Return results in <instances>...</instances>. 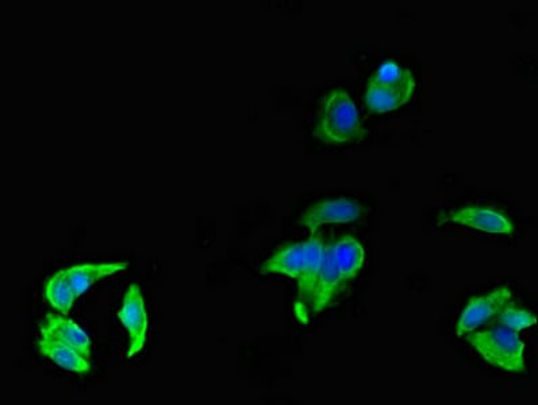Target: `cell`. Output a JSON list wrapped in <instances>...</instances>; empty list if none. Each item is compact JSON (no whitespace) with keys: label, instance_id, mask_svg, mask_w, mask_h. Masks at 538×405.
<instances>
[{"label":"cell","instance_id":"obj_5","mask_svg":"<svg viewBox=\"0 0 538 405\" xmlns=\"http://www.w3.org/2000/svg\"><path fill=\"white\" fill-rule=\"evenodd\" d=\"M118 318L124 324L129 335L128 357L132 358L144 349L146 331H148V315H146L144 296L140 285L132 284L125 293Z\"/></svg>","mask_w":538,"mask_h":405},{"label":"cell","instance_id":"obj_3","mask_svg":"<svg viewBox=\"0 0 538 405\" xmlns=\"http://www.w3.org/2000/svg\"><path fill=\"white\" fill-rule=\"evenodd\" d=\"M325 239L321 233L311 234L307 239V258L298 281V299L295 302V315L302 323L309 322L311 314V300L315 284L324 258Z\"/></svg>","mask_w":538,"mask_h":405},{"label":"cell","instance_id":"obj_9","mask_svg":"<svg viewBox=\"0 0 538 405\" xmlns=\"http://www.w3.org/2000/svg\"><path fill=\"white\" fill-rule=\"evenodd\" d=\"M40 334L41 338L63 342L87 360L91 358V339L71 319H65L64 316L57 314H48L42 323Z\"/></svg>","mask_w":538,"mask_h":405},{"label":"cell","instance_id":"obj_16","mask_svg":"<svg viewBox=\"0 0 538 405\" xmlns=\"http://www.w3.org/2000/svg\"><path fill=\"white\" fill-rule=\"evenodd\" d=\"M368 83L393 88H415L413 73L390 61L382 65Z\"/></svg>","mask_w":538,"mask_h":405},{"label":"cell","instance_id":"obj_10","mask_svg":"<svg viewBox=\"0 0 538 405\" xmlns=\"http://www.w3.org/2000/svg\"><path fill=\"white\" fill-rule=\"evenodd\" d=\"M129 262H109V264H86L72 266L65 270L69 284L75 292L76 299L82 296L88 288L92 287L98 281L113 276L115 273L128 269Z\"/></svg>","mask_w":538,"mask_h":405},{"label":"cell","instance_id":"obj_13","mask_svg":"<svg viewBox=\"0 0 538 405\" xmlns=\"http://www.w3.org/2000/svg\"><path fill=\"white\" fill-rule=\"evenodd\" d=\"M333 257L342 277L351 281L359 275L364 264V249L352 235H344L333 245Z\"/></svg>","mask_w":538,"mask_h":405},{"label":"cell","instance_id":"obj_4","mask_svg":"<svg viewBox=\"0 0 538 405\" xmlns=\"http://www.w3.org/2000/svg\"><path fill=\"white\" fill-rule=\"evenodd\" d=\"M363 214L364 208L355 200H322L303 212L301 219H299V225L309 229L311 234H315L321 226L355 222Z\"/></svg>","mask_w":538,"mask_h":405},{"label":"cell","instance_id":"obj_6","mask_svg":"<svg viewBox=\"0 0 538 405\" xmlns=\"http://www.w3.org/2000/svg\"><path fill=\"white\" fill-rule=\"evenodd\" d=\"M334 241L325 242L324 258L320 276L315 284L313 300H311V314L317 315L332 306L334 300L347 288L348 281L342 277L333 257Z\"/></svg>","mask_w":538,"mask_h":405},{"label":"cell","instance_id":"obj_8","mask_svg":"<svg viewBox=\"0 0 538 405\" xmlns=\"http://www.w3.org/2000/svg\"><path fill=\"white\" fill-rule=\"evenodd\" d=\"M452 222L456 225L471 227L490 234H513V223L503 216L501 212L490 208L467 207L463 210L449 212L444 218L441 216L440 225Z\"/></svg>","mask_w":538,"mask_h":405},{"label":"cell","instance_id":"obj_14","mask_svg":"<svg viewBox=\"0 0 538 405\" xmlns=\"http://www.w3.org/2000/svg\"><path fill=\"white\" fill-rule=\"evenodd\" d=\"M414 90L415 88H393L368 83L365 103L375 113H387L405 106L413 96Z\"/></svg>","mask_w":538,"mask_h":405},{"label":"cell","instance_id":"obj_2","mask_svg":"<svg viewBox=\"0 0 538 405\" xmlns=\"http://www.w3.org/2000/svg\"><path fill=\"white\" fill-rule=\"evenodd\" d=\"M466 341L495 368L522 372L525 369V345L516 333L509 329H491L482 333H471Z\"/></svg>","mask_w":538,"mask_h":405},{"label":"cell","instance_id":"obj_11","mask_svg":"<svg viewBox=\"0 0 538 405\" xmlns=\"http://www.w3.org/2000/svg\"><path fill=\"white\" fill-rule=\"evenodd\" d=\"M307 258V241L299 243H288L283 246L275 256L265 261L261 266L260 272L263 275L267 273H282L298 280L301 276L303 266H305Z\"/></svg>","mask_w":538,"mask_h":405},{"label":"cell","instance_id":"obj_7","mask_svg":"<svg viewBox=\"0 0 538 405\" xmlns=\"http://www.w3.org/2000/svg\"><path fill=\"white\" fill-rule=\"evenodd\" d=\"M511 296L513 295L509 288H499L486 296L471 299L457 322V335L461 337V335L471 333L493 316H497L510 303Z\"/></svg>","mask_w":538,"mask_h":405},{"label":"cell","instance_id":"obj_12","mask_svg":"<svg viewBox=\"0 0 538 405\" xmlns=\"http://www.w3.org/2000/svg\"><path fill=\"white\" fill-rule=\"evenodd\" d=\"M37 346L42 356L49 358L64 370L79 374L88 373L91 370L90 361L72 347L64 345L63 342L41 338Z\"/></svg>","mask_w":538,"mask_h":405},{"label":"cell","instance_id":"obj_17","mask_svg":"<svg viewBox=\"0 0 538 405\" xmlns=\"http://www.w3.org/2000/svg\"><path fill=\"white\" fill-rule=\"evenodd\" d=\"M497 316L499 323L503 324L506 329L514 331L528 329V327L537 322L536 316L530 314V312L509 306V304Z\"/></svg>","mask_w":538,"mask_h":405},{"label":"cell","instance_id":"obj_1","mask_svg":"<svg viewBox=\"0 0 538 405\" xmlns=\"http://www.w3.org/2000/svg\"><path fill=\"white\" fill-rule=\"evenodd\" d=\"M367 134L361 125L359 111L347 92H330L322 103L314 137L325 144L341 145L364 140Z\"/></svg>","mask_w":538,"mask_h":405},{"label":"cell","instance_id":"obj_15","mask_svg":"<svg viewBox=\"0 0 538 405\" xmlns=\"http://www.w3.org/2000/svg\"><path fill=\"white\" fill-rule=\"evenodd\" d=\"M45 297L48 303L57 311L63 312L64 315L69 314L75 302V292L69 284L67 273L65 270L57 272L51 280L45 285Z\"/></svg>","mask_w":538,"mask_h":405}]
</instances>
